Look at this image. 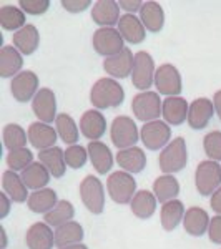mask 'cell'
Segmentation results:
<instances>
[{
	"mask_svg": "<svg viewBox=\"0 0 221 249\" xmlns=\"http://www.w3.org/2000/svg\"><path fill=\"white\" fill-rule=\"evenodd\" d=\"M88 158V150H85L80 144H72L65 150V161L70 168L74 170H80V168L85 166Z\"/></svg>",
	"mask_w": 221,
	"mask_h": 249,
	"instance_id": "obj_41",
	"label": "cell"
},
{
	"mask_svg": "<svg viewBox=\"0 0 221 249\" xmlns=\"http://www.w3.org/2000/svg\"><path fill=\"white\" fill-rule=\"evenodd\" d=\"M2 186L3 191L7 193V196L15 203H23L29 201L30 195L27 193V184L23 183L22 176H18L15 171L7 170L2 176Z\"/></svg>",
	"mask_w": 221,
	"mask_h": 249,
	"instance_id": "obj_26",
	"label": "cell"
},
{
	"mask_svg": "<svg viewBox=\"0 0 221 249\" xmlns=\"http://www.w3.org/2000/svg\"><path fill=\"white\" fill-rule=\"evenodd\" d=\"M118 32L123 37V40L133 43V45H136V43H142L145 40V35H147L142 20H140L138 17H135L133 14H125V15L120 17Z\"/></svg>",
	"mask_w": 221,
	"mask_h": 249,
	"instance_id": "obj_22",
	"label": "cell"
},
{
	"mask_svg": "<svg viewBox=\"0 0 221 249\" xmlns=\"http://www.w3.org/2000/svg\"><path fill=\"white\" fill-rule=\"evenodd\" d=\"M2 238H3V243H2V249L5 248L7 244V234H5V228H2Z\"/></svg>",
	"mask_w": 221,
	"mask_h": 249,
	"instance_id": "obj_51",
	"label": "cell"
},
{
	"mask_svg": "<svg viewBox=\"0 0 221 249\" xmlns=\"http://www.w3.org/2000/svg\"><path fill=\"white\" fill-rule=\"evenodd\" d=\"M32 110L42 123L48 124L57 120V98L54 91L50 88H40L32 102Z\"/></svg>",
	"mask_w": 221,
	"mask_h": 249,
	"instance_id": "obj_12",
	"label": "cell"
},
{
	"mask_svg": "<svg viewBox=\"0 0 221 249\" xmlns=\"http://www.w3.org/2000/svg\"><path fill=\"white\" fill-rule=\"evenodd\" d=\"M55 124H57V133L65 143H68L72 146V144H75L78 142L77 123L74 122V118H72L70 115H67V113L58 115L57 120H55Z\"/></svg>",
	"mask_w": 221,
	"mask_h": 249,
	"instance_id": "obj_39",
	"label": "cell"
},
{
	"mask_svg": "<svg viewBox=\"0 0 221 249\" xmlns=\"http://www.w3.org/2000/svg\"><path fill=\"white\" fill-rule=\"evenodd\" d=\"M210 221H211L210 216H208V213L204 211L203 208L193 206L184 213L183 228L190 236L198 238V236H203L204 232L208 231V228H210Z\"/></svg>",
	"mask_w": 221,
	"mask_h": 249,
	"instance_id": "obj_21",
	"label": "cell"
},
{
	"mask_svg": "<svg viewBox=\"0 0 221 249\" xmlns=\"http://www.w3.org/2000/svg\"><path fill=\"white\" fill-rule=\"evenodd\" d=\"M188 163V150L186 143L182 136L175 138L173 142H170L165 146V150L160 153L158 164L160 170L165 175H170V173H178L182 171Z\"/></svg>",
	"mask_w": 221,
	"mask_h": 249,
	"instance_id": "obj_2",
	"label": "cell"
},
{
	"mask_svg": "<svg viewBox=\"0 0 221 249\" xmlns=\"http://www.w3.org/2000/svg\"><path fill=\"white\" fill-rule=\"evenodd\" d=\"M131 110L133 115L142 122H155L163 110V102L160 100V95L155 91H142L135 95L131 100Z\"/></svg>",
	"mask_w": 221,
	"mask_h": 249,
	"instance_id": "obj_4",
	"label": "cell"
},
{
	"mask_svg": "<svg viewBox=\"0 0 221 249\" xmlns=\"http://www.w3.org/2000/svg\"><path fill=\"white\" fill-rule=\"evenodd\" d=\"M213 105H215L216 115H218V116H220V120H221V90H220V91H216V93H215V98H213Z\"/></svg>",
	"mask_w": 221,
	"mask_h": 249,
	"instance_id": "obj_49",
	"label": "cell"
},
{
	"mask_svg": "<svg viewBox=\"0 0 221 249\" xmlns=\"http://www.w3.org/2000/svg\"><path fill=\"white\" fill-rule=\"evenodd\" d=\"M155 85L162 95L166 96H178L182 91V77L180 71L173 65L165 63L156 70L155 73Z\"/></svg>",
	"mask_w": 221,
	"mask_h": 249,
	"instance_id": "obj_13",
	"label": "cell"
},
{
	"mask_svg": "<svg viewBox=\"0 0 221 249\" xmlns=\"http://www.w3.org/2000/svg\"><path fill=\"white\" fill-rule=\"evenodd\" d=\"M125 100V90L113 78H102L92 87L90 102L98 110L113 108L123 103Z\"/></svg>",
	"mask_w": 221,
	"mask_h": 249,
	"instance_id": "obj_1",
	"label": "cell"
},
{
	"mask_svg": "<svg viewBox=\"0 0 221 249\" xmlns=\"http://www.w3.org/2000/svg\"><path fill=\"white\" fill-rule=\"evenodd\" d=\"M18 5L23 12L30 15H42L48 10L50 2L48 0H20Z\"/></svg>",
	"mask_w": 221,
	"mask_h": 249,
	"instance_id": "obj_43",
	"label": "cell"
},
{
	"mask_svg": "<svg viewBox=\"0 0 221 249\" xmlns=\"http://www.w3.org/2000/svg\"><path fill=\"white\" fill-rule=\"evenodd\" d=\"M140 136H142V142L148 150L156 151L170 143L171 130L165 122L155 120V122H148L143 124Z\"/></svg>",
	"mask_w": 221,
	"mask_h": 249,
	"instance_id": "obj_10",
	"label": "cell"
},
{
	"mask_svg": "<svg viewBox=\"0 0 221 249\" xmlns=\"http://www.w3.org/2000/svg\"><path fill=\"white\" fill-rule=\"evenodd\" d=\"M29 210L37 213V214H47L48 211H52L57 206V193L50 188H43V190H37L32 193L29 198Z\"/></svg>",
	"mask_w": 221,
	"mask_h": 249,
	"instance_id": "obj_29",
	"label": "cell"
},
{
	"mask_svg": "<svg viewBox=\"0 0 221 249\" xmlns=\"http://www.w3.org/2000/svg\"><path fill=\"white\" fill-rule=\"evenodd\" d=\"M80 130L82 135L90 142H98L107 130V120L98 110H88L80 120Z\"/></svg>",
	"mask_w": 221,
	"mask_h": 249,
	"instance_id": "obj_17",
	"label": "cell"
},
{
	"mask_svg": "<svg viewBox=\"0 0 221 249\" xmlns=\"http://www.w3.org/2000/svg\"><path fill=\"white\" fill-rule=\"evenodd\" d=\"M80 196L87 210L93 214H102L105 210V191L103 184L95 176H87L80 184Z\"/></svg>",
	"mask_w": 221,
	"mask_h": 249,
	"instance_id": "obj_7",
	"label": "cell"
},
{
	"mask_svg": "<svg viewBox=\"0 0 221 249\" xmlns=\"http://www.w3.org/2000/svg\"><path fill=\"white\" fill-rule=\"evenodd\" d=\"M10 91L17 102L27 103L38 93V77L30 70L20 71L10 83Z\"/></svg>",
	"mask_w": 221,
	"mask_h": 249,
	"instance_id": "obj_11",
	"label": "cell"
},
{
	"mask_svg": "<svg viewBox=\"0 0 221 249\" xmlns=\"http://www.w3.org/2000/svg\"><path fill=\"white\" fill-rule=\"evenodd\" d=\"M203 148L206 156L213 161H221V131H211L204 136Z\"/></svg>",
	"mask_w": 221,
	"mask_h": 249,
	"instance_id": "obj_42",
	"label": "cell"
},
{
	"mask_svg": "<svg viewBox=\"0 0 221 249\" xmlns=\"http://www.w3.org/2000/svg\"><path fill=\"white\" fill-rule=\"evenodd\" d=\"M210 204H211L213 211H216V213H218V214H221V186H220L218 190H216V191L211 195Z\"/></svg>",
	"mask_w": 221,
	"mask_h": 249,
	"instance_id": "obj_47",
	"label": "cell"
},
{
	"mask_svg": "<svg viewBox=\"0 0 221 249\" xmlns=\"http://www.w3.org/2000/svg\"><path fill=\"white\" fill-rule=\"evenodd\" d=\"M215 105L208 98H196L188 108V124L193 130H203L211 122Z\"/></svg>",
	"mask_w": 221,
	"mask_h": 249,
	"instance_id": "obj_15",
	"label": "cell"
},
{
	"mask_svg": "<svg viewBox=\"0 0 221 249\" xmlns=\"http://www.w3.org/2000/svg\"><path fill=\"white\" fill-rule=\"evenodd\" d=\"M29 142L38 151L54 148L55 142H57V130H54L50 124L42 122L32 123L29 126Z\"/></svg>",
	"mask_w": 221,
	"mask_h": 249,
	"instance_id": "obj_18",
	"label": "cell"
},
{
	"mask_svg": "<svg viewBox=\"0 0 221 249\" xmlns=\"http://www.w3.org/2000/svg\"><path fill=\"white\" fill-rule=\"evenodd\" d=\"M38 160L43 166L50 171L54 178H62L67 171V161H65V151L60 146L48 148V150H42L38 153Z\"/></svg>",
	"mask_w": 221,
	"mask_h": 249,
	"instance_id": "obj_23",
	"label": "cell"
},
{
	"mask_svg": "<svg viewBox=\"0 0 221 249\" xmlns=\"http://www.w3.org/2000/svg\"><path fill=\"white\" fill-rule=\"evenodd\" d=\"M88 156L92 160V164L100 175H107L113 166V155L110 148L102 142H92L88 143Z\"/></svg>",
	"mask_w": 221,
	"mask_h": 249,
	"instance_id": "obj_25",
	"label": "cell"
},
{
	"mask_svg": "<svg viewBox=\"0 0 221 249\" xmlns=\"http://www.w3.org/2000/svg\"><path fill=\"white\" fill-rule=\"evenodd\" d=\"M0 25L5 30H20L25 27V12L14 5H3L0 9Z\"/></svg>",
	"mask_w": 221,
	"mask_h": 249,
	"instance_id": "obj_36",
	"label": "cell"
},
{
	"mask_svg": "<svg viewBox=\"0 0 221 249\" xmlns=\"http://www.w3.org/2000/svg\"><path fill=\"white\" fill-rule=\"evenodd\" d=\"M82 239H83V228L80 226V223H75V221H68V223L58 226L57 231H55V246L58 248L80 244Z\"/></svg>",
	"mask_w": 221,
	"mask_h": 249,
	"instance_id": "obj_32",
	"label": "cell"
},
{
	"mask_svg": "<svg viewBox=\"0 0 221 249\" xmlns=\"http://www.w3.org/2000/svg\"><path fill=\"white\" fill-rule=\"evenodd\" d=\"M110 136L118 150H127V148L135 146V143L140 138L136 123L130 116H116L111 123Z\"/></svg>",
	"mask_w": 221,
	"mask_h": 249,
	"instance_id": "obj_6",
	"label": "cell"
},
{
	"mask_svg": "<svg viewBox=\"0 0 221 249\" xmlns=\"http://www.w3.org/2000/svg\"><path fill=\"white\" fill-rule=\"evenodd\" d=\"M184 218V206L178 199H171L168 203H163L162 208V226L166 231L176 230L182 219Z\"/></svg>",
	"mask_w": 221,
	"mask_h": 249,
	"instance_id": "obj_35",
	"label": "cell"
},
{
	"mask_svg": "<svg viewBox=\"0 0 221 249\" xmlns=\"http://www.w3.org/2000/svg\"><path fill=\"white\" fill-rule=\"evenodd\" d=\"M180 193V183L175 176L163 175L155 179L153 183V195L160 203H168L175 199Z\"/></svg>",
	"mask_w": 221,
	"mask_h": 249,
	"instance_id": "obj_34",
	"label": "cell"
},
{
	"mask_svg": "<svg viewBox=\"0 0 221 249\" xmlns=\"http://www.w3.org/2000/svg\"><path fill=\"white\" fill-rule=\"evenodd\" d=\"M208 234H210V241H211V243L221 244V214L215 216V218L210 221Z\"/></svg>",
	"mask_w": 221,
	"mask_h": 249,
	"instance_id": "obj_45",
	"label": "cell"
},
{
	"mask_svg": "<svg viewBox=\"0 0 221 249\" xmlns=\"http://www.w3.org/2000/svg\"><path fill=\"white\" fill-rule=\"evenodd\" d=\"M92 20L102 29L111 25H118L120 20V5L113 0H100L93 5L92 10Z\"/></svg>",
	"mask_w": 221,
	"mask_h": 249,
	"instance_id": "obj_19",
	"label": "cell"
},
{
	"mask_svg": "<svg viewBox=\"0 0 221 249\" xmlns=\"http://www.w3.org/2000/svg\"><path fill=\"white\" fill-rule=\"evenodd\" d=\"M23 65L22 53L15 47H3L0 52V77H17Z\"/></svg>",
	"mask_w": 221,
	"mask_h": 249,
	"instance_id": "obj_28",
	"label": "cell"
},
{
	"mask_svg": "<svg viewBox=\"0 0 221 249\" xmlns=\"http://www.w3.org/2000/svg\"><path fill=\"white\" fill-rule=\"evenodd\" d=\"M188 108H190V105L182 96H168L163 102L162 115L166 123L178 126V124H182L188 120Z\"/></svg>",
	"mask_w": 221,
	"mask_h": 249,
	"instance_id": "obj_20",
	"label": "cell"
},
{
	"mask_svg": "<svg viewBox=\"0 0 221 249\" xmlns=\"http://www.w3.org/2000/svg\"><path fill=\"white\" fill-rule=\"evenodd\" d=\"M75 216V208L70 201H58L57 206L52 211H48L45 214V223L48 226H62V224L72 221V218Z\"/></svg>",
	"mask_w": 221,
	"mask_h": 249,
	"instance_id": "obj_37",
	"label": "cell"
},
{
	"mask_svg": "<svg viewBox=\"0 0 221 249\" xmlns=\"http://www.w3.org/2000/svg\"><path fill=\"white\" fill-rule=\"evenodd\" d=\"M25 243L29 249H52L55 244V232L47 223H35L27 231Z\"/></svg>",
	"mask_w": 221,
	"mask_h": 249,
	"instance_id": "obj_16",
	"label": "cell"
},
{
	"mask_svg": "<svg viewBox=\"0 0 221 249\" xmlns=\"http://www.w3.org/2000/svg\"><path fill=\"white\" fill-rule=\"evenodd\" d=\"M3 144L9 151L25 148L27 144V133L20 124L10 123L3 128Z\"/></svg>",
	"mask_w": 221,
	"mask_h": 249,
	"instance_id": "obj_38",
	"label": "cell"
},
{
	"mask_svg": "<svg viewBox=\"0 0 221 249\" xmlns=\"http://www.w3.org/2000/svg\"><path fill=\"white\" fill-rule=\"evenodd\" d=\"M22 179L30 190H43L50 181V171L42 163H32L29 168L22 171Z\"/></svg>",
	"mask_w": 221,
	"mask_h": 249,
	"instance_id": "obj_33",
	"label": "cell"
},
{
	"mask_svg": "<svg viewBox=\"0 0 221 249\" xmlns=\"http://www.w3.org/2000/svg\"><path fill=\"white\" fill-rule=\"evenodd\" d=\"M12 40H14V47L17 48L20 53H22V55H32L38 48L40 35H38L37 27L27 23L23 29L15 32Z\"/></svg>",
	"mask_w": 221,
	"mask_h": 249,
	"instance_id": "obj_27",
	"label": "cell"
},
{
	"mask_svg": "<svg viewBox=\"0 0 221 249\" xmlns=\"http://www.w3.org/2000/svg\"><path fill=\"white\" fill-rule=\"evenodd\" d=\"M133 60H135V55L131 53L130 48H123L120 53L105 58V62H103V70L115 78H127V77H130L131 71H133Z\"/></svg>",
	"mask_w": 221,
	"mask_h": 249,
	"instance_id": "obj_14",
	"label": "cell"
},
{
	"mask_svg": "<svg viewBox=\"0 0 221 249\" xmlns=\"http://www.w3.org/2000/svg\"><path fill=\"white\" fill-rule=\"evenodd\" d=\"M0 201H2L0 219H3V218H7V214H9V211H10V199H9V196H7V193H2V195H0Z\"/></svg>",
	"mask_w": 221,
	"mask_h": 249,
	"instance_id": "obj_48",
	"label": "cell"
},
{
	"mask_svg": "<svg viewBox=\"0 0 221 249\" xmlns=\"http://www.w3.org/2000/svg\"><path fill=\"white\" fill-rule=\"evenodd\" d=\"M34 163V155H32L30 150L27 148H20V150H14L9 151L7 155V164L12 171H18V170H25L30 164Z\"/></svg>",
	"mask_w": 221,
	"mask_h": 249,
	"instance_id": "obj_40",
	"label": "cell"
},
{
	"mask_svg": "<svg viewBox=\"0 0 221 249\" xmlns=\"http://www.w3.org/2000/svg\"><path fill=\"white\" fill-rule=\"evenodd\" d=\"M140 20H142L145 29L156 34V32L163 29V23H165L163 9L156 2H145L142 9H140Z\"/></svg>",
	"mask_w": 221,
	"mask_h": 249,
	"instance_id": "obj_30",
	"label": "cell"
},
{
	"mask_svg": "<svg viewBox=\"0 0 221 249\" xmlns=\"http://www.w3.org/2000/svg\"><path fill=\"white\" fill-rule=\"evenodd\" d=\"M108 195L118 204L131 203L133 196L136 195V181L135 178L127 171H115L108 176L107 181Z\"/></svg>",
	"mask_w": 221,
	"mask_h": 249,
	"instance_id": "obj_3",
	"label": "cell"
},
{
	"mask_svg": "<svg viewBox=\"0 0 221 249\" xmlns=\"http://www.w3.org/2000/svg\"><path fill=\"white\" fill-rule=\"evenodd\" d=\"M93 48L98 55L103 57H113V55L120 53L123 50V37L120 35L118 30L111 29V27H105V29H98L93 34Z\"/></svg>",
	"mask_w": 221,
	"mask_h": 249,
	"instance_id": "obj_9",
	"label": "cell"
},
{
	"mask_svg": "<svg viewBox=\"0 0 221 249\" xmlns=\"http://www.w3.org/2000/svg\"><path fill=\"white\" fill-rule=\"evenodd\" d=\"M116 163L122 170H125L127 173H140L145 170L147 166V156L145 151L138 146H131L127 150H120L116 155Z\"/></svg>",
	"mask_w": 221,
	"mask_h": 249,
	"instance_id": "obj_24",
	"label": "cell"
},
{
	"mask_svg": "<svg viewBox=\"0 0 221 249\" xmlns=\"http://www.w3.org/2000/svg\"><path fill=\"white\" fill-rule=\"evenodd\" d=\"M90 5H92L90 0H63L62 2L63 9L72 12V14H78V12L87 10Z\"/></svg>",
	"mask_w": 221,
	"mask_h": 249,
	"instance_id": "obj_44",
	"label": "cell"
},
{
	"mask_svg": "<svg viewBox=\"0 0 221 249\" xmlns=\"http://www.w3.org/2000/svg\"><path fill=\"white\" fill-rule=\"evenodd\" d=\"M120 7H122L123 10H127L128 14H131V12H140V9H142V5H143V2H140V0H122V2L118 3Z\"/></svg>",
	"mask_w": 221,
	"mask_h": 249,
	"instance_id": "obj_46",
	"label": "cell"
},
{
	"mask_svg": "<svg viewBox=\"0 0 221 249\" xmlns=\"http://www.w3.org/2000/svg\"><path fill=\"white\" fill-rule=\"evenodd\" d=\"M196 190L202 196H211L221 186V166L213 160L202 161L195 175Z\"/></svg>",
	"mask_w": 221,
	"mask_h": 249,
	"instance_id": "obj_5",
	"label": "cell"
},
{
	"mask_svg": "<svg viewBox=\"0 0 221 249\" xmlns=\"http://www.w3.org/2000/svg\"><path fill=\"white\" fill-rule=\"evenodd\" d=\"M155 62L150 53L138 52L133 60V71H131V83L136 90H150L151 83L155 82Z\"/></svg>",
	"mask_w": 221,
	"mask_h": 249,
	"instance_id": "obj_8",
	"label": "cell"
},
{
	"mask_svg": "<svg viewBox=\"0 0 221 249\" xmlns=\"http://www.w3.org/2000/svg\"><path fill=\"white\" fill-rule=\"evenodd\" d=\"M156 196L153 193L142 190L138 191L131 199L130 206H131V213L140 219H148L153 216V213L156 211Z\"/></svg>",
	"mask_w": 221,
	"mask_h": 249,
	"instance_id": "obj_31",
	"label": "cell"
},
{
	"mask_svg": "<svg viewBox=\"0 0 221 249\" xmlns=\"http://www.w3.org/2000/svg\"><path fill=\"white\" fill-rule=\"evenodd\" d=\"M60 249H88L85 244H74V246H67V248H60Z\"/></svg>",
	"mask_w": 221,
	"mask_h": 249,
	"instance_id": "obj_50",
	"label": "cell"
}]
</instances>
